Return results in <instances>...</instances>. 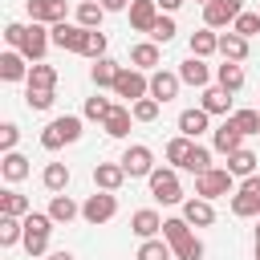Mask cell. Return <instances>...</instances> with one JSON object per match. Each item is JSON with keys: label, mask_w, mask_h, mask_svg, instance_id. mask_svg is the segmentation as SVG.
Wrapping results in <instances>:
<instances>
[{"label": "cell", "mask_w": 260, "mask_h": 260, "mask_svg": "<svg viewBox=\"0 0 260 260\" xmlns=\"http://www.w3.org/2000/svg\"><path fill=\"white\" fill-rule=\"evenodd\" d=\"M162 240L171 244L175 260H203V244L191 236V223L179 215V219H162Z\"/></svg>", "instance_id": "6da1fadb"}, {"label": "cell", "mask_w": 260, "mask_h": 260, "mask_svg": "<svg viewBox=\"0 0 260 260\" xmlns=\"http://www.w3.org/2000/svg\"><path fill=\"white\" fill-rule=\"evenodd\" d=\"M49 232H53V215L49 211H28L24 215V252L28 256H45V248H49Z\"/></svg>", "instance_id": "7a4b0ae2"}, {"label": "cell", "mask_w": 260, "mask_h": 260, "mask_svg": "<svg viewBox=\"0 0 260 260\" xmlns=\"http://www.w3.org/2000/svg\"><path fill=\"white\" fill-rule=\"evenodd\" d=\"M81 138V118H73V114H65V118H53L45 130H41V146L45 150H57V146H65V142H77Z\"/></svg>", "instance_id": "3957f363"}, {"label": "cell", "mask_w": 260, "mask_h": 260, "mask_svg": "<svg viewBox=\"0 0 260 260\" xmlns=\"http://www.w3.org/2000/svg\"><path fill=\"white\" fill-rule=\"evenodd\" d=\"M232 171L228 167H211V171H203V175H195V195L199 199H215V195H228L232 191Z\"/></svg>", "instance_id": "277c9868"}, {"label": "cell", "mask_w": 260, "mask_h": 260, "mask_svg": "<svg viewBox=\"0 0 260 260\" xmlns=\"http://www.w3.org/2000/svg\"><path fill=\"white\" fill-rule=\"evenodd\" d=\"M81 215H85V223H110L114 215H118V199H114V191H98V195H89L85 203H81Z\"/></svg>", "instance_id": "5b68a950"}, {"label": "cell", "mask_w": 260, "mask_h": 260, "mask_svg": "<svg viewBox=\"0 0 260 260\" xmlns=\"http://www.w3.org/2000/svg\"><path fill=\"white\" fill-rule=\"evenodd\" d=\"M49 37H53V45H57V49H65V53H85L89 28H81V24H69V20H61V24H53V28H49Z\"/></svg>", "instance_id": "8992f818"}, {"label": "cell", "mask_w": 260, "mask_h": 260, "mask_svg": "<svg viewBox=\"0 0 260 260\" xmlns=\"http://www.w3.org/2000/svg\"><path fill=\"white\" fill-rule=\"evenodd\" d=\"M114 93L126 98V102H142V98L150 93V77H146L142 69H122L118 81H114Z\"/></svg>", "instance_id": "52a82bcc"}, {"label": "cell", "mask_w": 260, "mask_h": 260, "mask_svg": "<svg viewBox=\"0 0 260 260\" xmlns=\"http://www.w3.org/2000/svg\"><path fill=\"white\" fill-rule=\"evenodd\" d=\"M240 12H244V0H211V4H203V24L207 28H228V24H236Z\"/></svg>", "instance_id": "ba28073f"}, {"label": "cell", "mask_w": 260, "mask_h": 260, "mask_svg": "<svg viewBox=\"0 0 260 260\" xmlns=\"http://www.w3.org/2000/svg\"><path fill=\"white\" fill-rule=\"evenodd\" d=\"M150 195L158 199V203H179L183 199V187H179V175L171 171V167H154V175H150Z\"/></svg>", "instance_id": "9c48e42d"}, {"label": "cell", "mask_w": 260, "mask_h": 260, "mask_svg": "<svg viewBox=\"0 0 260 260\" xmlns=\"http://www.w3.org/2000/svg\"><path fill=\"white\" fill-rule=\"evenodd\" d=\"M122 171H126L130 179H150V175H154V154H150V146H126Z\"/></svg>", "instance_id": "30bf717a"}, {"label": "cell", "mask_w": 260, "mask_h": 260, "mask_svg": "<svg viewBox=\"0 0 260 260\" xmlns=\"http://www.w3.org/2000/svg\"><path fill=\"white\" fill-rule=\"evenodd\" d=\"M49 45H53L49 28H45V24H28V28H24V41H20V49H16V53H24V57L37 65V61L45 57V49H49Z\"/></svg>", "instance_id": "8fae6325"}, {"label": "cell", "mask_w": 260, "mask_h": 260, "mask_svg": "<svg viewBox=\"0 0 260 260\" xmlns=\"http://www.w3.org/2000/svg\"><path fill=\"white\" fill-rule=\"evenodd\" d=\"M28 16H32V24H61L69 16V4L65 0H28Z\"/></svg>", "instance_id": "7c38bea8"}, {"label": "cell", "mask_w": 260, "mask_h": 260, "mask_svg": "<svg viewBox=\"0 0 260 260\" xmlns=\"http://www.w3.org/2000/svg\"><path fill=\"white\" fill-rule=\"evenodd\" d=\"M158 4L154 0H134L130 4V24L138 28V32H154V24H158Z\"/></svg>", "instance_id": "4fadbf2b"}, {"label": "cell", "mask_w": 260, "mask_h": 260, "mask_svg": "<svg viewBox=\"0 0 260 260\" xmlns=\"http://www.w3.org/2000/svg\"><path fill=\"white\" fill-rule=\"evenodd\" d=\"M183 219L191 223V228H211L215 223V207H211V199H187L183 203Z\"/></svg>", "instance_id": "5bb4252c"}, {"label": "cell", "mask_w": 260, "mask_h": 260, "mask_svg": "<svg viewBox=\"0 0 260 260\" xmlns=\"http://www.w3.org/2000/svg\"><path fill=\"white\" fill-rule=\"evenodd\" d=\"M24 61H28V57L16 53V49L0 53V77H4V81H28V69H32V65H24Z\"/></svg>", "instance_id": "9a60e30c"}, {"label": "cell", "mask_w": 260, "mask_h": 260, "mask_svg": "<svg viewBox=\"0 0 260 260\" xmlns=\"http://www.w3.org/2000/svg\"><path fill=\"white\" fill-rule=\"evenodd\" d=\"M179 93V73H167V69H154L150 73V98L162 106V102H171Z\"/></svg>", "instance_id": "2e32d148"}, {"label": "cell", "mask_w": 260, "mask_h": 260, "mask_svg": "<svg viewBox=\"0 0 260 260\" xmlns=\"http://www.w3.org/2000/svg\"><path fill=\"white\" fill-rule=\"evenodd\" d=\"M215 150H223V154H236V150H244V134H240V126L228 118L223 126H215Z\"/></svg>", "instance_id": "e0dca14e"}, {"label": "cell", "mask_w": 260, "mask_h": 260, "mask_svg": "<svg viewBox=\"0 0 260 260\" xmlns=\"http://www.w3.org/2000/svg\"><path fill=\"white\" fill-rule=\"evenodd\" d=\"M93 183H98V191H118V187L126 183L122 162H98V167H93Z\"/></svg>", "instance_id": "ac0fdd59"}, {"label": "cell", "mask_w": 260, "mask_h": 260, "mask_svg": "<svg viewBox=\"0 0 260 260\" xmlns=\"http://www.w3.org/2000/svg\"><path fill=\"white\" fill-rule=\"evenodd\" d=\"M130 232H134V236H142V240H154V236L162 232V219H158V211H150V207L134 211V215H130Z\"/></svg>", "instance_id": "d6986e66"}, {"label": "cell", "mask_w": 260, "mask_h": 260, "mask_svg": "<svg viewBox=\"0 0 260 260\" xmlns=\"http://www.w3.org/2000/svg\"><path fill=\"white\" fill-rule=\"evenodd\" d=\"M179 81H187V85H195V89H203V85L211 81V69L203 65V57H187V61L179 65Z\"/></svg>", "instance_id": "ffe728a7"}, {"label": "cell", "mask_w": 260, "mask_h": 260, "mask_svg": "<svg viewBox=\"0 0 260 260\" xmlns=\"http://www.w3.org/2000/svg\"><path fill=\"white\" fill-rule=\"evenodd\" d=\"M207 118H211L207 110H183V114H179V130H183V138L195 142V138L207 130Z\"/></svg>", "instance_id": "44dd1931"}, {"label": "cell", "mask_w": 260, "mask_h": 260, "mask_svg": "<svg viewBox=\"0 0 260 260\" xmlns=\"http://www.w3.org/2000/svg\"><path fill=\"white\" fill-rule=\"evenodd\" d=\"M199 110H207V114H228V110H232V93H228L223 85H211V89H203Z\"/></svg>", "instance_id": "7402d4cb"}, {"label": "cell", "mask_w": 260, "mask_h": 260, "mask_svg": "<svg viewBox=\"0 0 260 260\" xmlns=\"http://www.w3.org/2000/svg\"><path fill=\"white\" fill-rule=\"evenodd\" d=\"M118 73H122V65H114L110 57H102V61H93V69H89V77H93V85L98 89H114V81H118Z\"/></svg>", "instance_id": "603a6c76"}, {"label": "cell", "mask_w": 260, "mask_h": 260, "mask_svg": "<svg viewBox=\"0 0 260 260\" xmlns=\"http://www.w3.org/2000/svg\"><path fill=\"white\" fill-rule=\"evenodd\" d=\"M130 122H134V114H130L126 106H114V114H110L102 126H106L110 138H126V134H130Z\"/></svg>", "instance_id": "cb8c5ba5"}, {"label": "cell", "mask_w": 260, "mask_h": 260, "mask_svg": "<svg viewBox=\"0 0 260 260\" xmlns=\"http://www.w3.org/2000/svg\"><path fill=\"white\" fill-rule=\"evenodd\" d=\"M32 211V203H28V195H20V191H0V215H28Z\"/></svg>", "instance_id": "d4e9b609"}, {"label": "cell", "mask_w": 260, "mask_h": 260, "mask_svg": "<svg viewBox=\"0 0 260 260\" xmlns=\"http://www.w3.org/2000/svg\"><path fill=\"white\" fill-rule=\"evenodd\" d=\"M24 240V219L20 215H0V248H12Z\"/></svg>", "instance_id": "484cf974"}, {"label": "cell", "mask_w": 260, "mask_h": 260, "mask_svg": "<svg viewBox=\"0 0 260 260\" xmlns=\"http://www.w3.org/2000/svg\"><path fill=\"white\" fill-rule=\"evenodd\" d=\"M211 53H219V37L211 28L191 32V57H211Z\"/></svg>", "instance_id": "4316f807"}, {"label": "cell", "mask_w": 260, "mask_h": 260, "mask_svg": "<svg viewBox=\"0 0 260 260\" xmlns=\"http://www.w3.org/2000/svg\"><path fill=\"white\" fill-rule=\"evenodd\" d=\"M219 53H223V61H236V65H240V61L248 57V41L236 37V32H223V37H219Z\"/></svg>", "instance_id": "83f0119b"}, {"label": "cell", "mask_w": 260, "mask_h": 260, "mask_svg": "<svg viewBox=\"0 0 260 260\" xmlns=\"http://www.w3.org/2000/svg\"><path fill=\"white\" fill-rule=\"evenodd\" d=\"M41 183H45L53 195H61V191L69 187V167H65V162H49L45 175H41Z\"/></svg>", "instance_id": "f1b7e54d"}, {"label": "cell", "mask_w": 260, "mask_h": 260, "mask_svg": "<svg viewBox=\"0 0 260 260\" xmlns=\"http://www.w3.org/2000/svg\"><path fill=\"white\" fill-rule=\"evenodd\" d=\"M102 16H106V8L98 0H81L77 4V24L81 28H102Z\"/></svg>", "instance_id": "f546056e"}, {"label": "cell", "mask_w": 260, "mask_h": 260, "mask_svg": "<svg viewBox=\"0 0 260 260\" xmlns=\"http://www.w3.org/2000/svg\"><path fill=\"white\" fill-rule=\"evenodd\" d=\"M130 61H134V69H154V65H158V45H154V41L134 45V49H130Z\"/></svg>", "instance_id": "4dcf8cb0"}, {"label": "cell", "mask_w": 260, "mask_h": 260, "mask_svg": "<svg viewBox=\"0 0 260 260\" xmlns=\"http://www.w3.org/2000/svg\"><path fill=\"white\" fill-rule=\"evenodd\" d=\"M53 85H57V69L45 65V61H37L28 69V89H53Z\"/></svg>", "instance_id": "1f68e13d"}, {"label": "cell", "mask_w": 260, "mask_h": 260, "mask_svg": "<svg viewBox=\"0 0 260 260\" xmlns=\"http://www.w3.org/2000/svg\"><path fill=\"white\" fill-rule=\"evenodd\" d=\"M0 171H4V179H8V183H20V179L28 175V158H24V154H16V150H8V154H4V162H0Z\"/></svg>", "instance_id": "d6a6232c"}, {"label": "cell", "mask_w": 260, "mask_h": 260, "mask_svg": "<svg viewBox=\"0 0 260 260\" xmlns=\"http://www.w3.org/2000/svg\"><path fill=\"white\" fill-rule=\"evenodd\" d=\"M49 215H53V223H69L73 215H81V207H77L69 195H53V203H49Z\"/></svg>", "instance_id": "836d02e7"}, {"label": "cell", "mask_w": 260, "mask_h": 260, "mask_svg": "<svg viewBox=\"0 0 260 260\" xmlns=\"http://www.w3.org/2000/svg\"><path fill=\"white\" fill-rule=\"evenodd\" d=\"M215 77H219V85H223L228 93H236V89L244 85V69H240L236 61H223V65L215 69Z\"/></svg>", "instance_id": "e575fe53"}, {"label": "cell", "mask_w": 260, "mask_h": 260, "mask_svg": "<svg viewBox=\"0 0 260 260\" xmlns=\"http://www.w3.org/2000/svg\"><path fill=\"white\" fill-rule=\"evenodd\" d=\"M228 171L240 175V179L256 175V154H252V150H236V154H228Z\"/></svg>", "instance_id": "d590c367"}, {"label": "cell", "mask_w": 260, "mask_h": 260, "mask_svg": "<svg viewBox=\"0 0 260 260\" xmlns=\"http://www.w3.org/2000/svg\"><path fill=\"white\" fill-rule=\"evenodd\" d=\"M232 215H240V219H248V215H260V195L236 191V195H232Z\"/></svg>", "instance_id": "8d00e7d4"}, {"label": "cell", "mask_w": 260, "mask_h": 260, "mask_svg": "<svg viewBox=\"0 0 260 260\" xmlns=\"http://www.w3.org/2000/svg\"><path fill=\"white\" fill-rule=\"evenodd\" d=\"M183 171H191V175H203V171H211V150L207 146H191V154H187V162H183Z\"/></svg>", "instance_id": "74e56055"}, {"label": "cell", "mask_w": 260, "mask_h": 260, "mask_svg": "<svg viewBox=\"0 0 260 260\" xmlns=\"http://www.w3.org/2000/svg\"><path fill=\"white\" fill-rule=\"evenodd\" d=\"M171 256L175 252L167 240H142V248H138V260H171Z\"/></svg>", "instance_id": "f35d334b"}, {"label": "cell", "mask_w": 260, "mask_h": 260, "mask_svg": "<svg viewBox=\"0 0 260 260\" xmlns=\"http://www.w3.org/2000/svg\"><path fill=\"white\" fill-rule=\"evenodd\" d=\"M191 146H195V142H191V138H183V134H179V138H171V142H167V162L183 167V162H187V154H191Z\"/></svg>", "instance_id": "ab89813d"}, {"label": "cell", "mask_w": 260, "mask_h": 260, "mask_svg": "<svg viewBox=\"0 0 260 260\" xmlns=\"http://www.w3.org/2000/svg\"><path fill=\"white\" fill-rule=\"evenodd\" d=\"M232 32H236V37H244V41H248V37H256V32H260V12H240V16H236V24H232Z\"/></svg>", "instance_id": "60d3db41"}, {"label": "cell", "mask_w": 260, "mask_h": 260, "mask_svg": "<svg viewBox=\"0 0 260 260\" xmlns=\"http://www.w3.org/2000/svg\"><path fill=\"white\" fill-rule=\"evenodd\" d=\"M232 122L240 126V134L248 138V134H260V110H236L232 114Z\"/></svg>", "instance_id": "b9f144b4"}, {"label": "cell", "mask_w": 260, "mask_h": 260, "mask_svg": "<svg viewBox=\"0 0 260 260\" xmlns=\"http://www.w3.org/2000/svg\"><path fill=\"white\" fill-rule=\"evenodd\" d=\"M110 114H114L110 98H85V118H89V122H106Z\"/></svg>", "instance_id": "7bdbcfd3"}, {"label": "cell", "mask_w": 260, "mask_h": 260, "mask_svg": "<svg viewBox=\"0 0 260 260\" xmlns=\"http://www.w3.org/2000/svg\"><path fill=\"white\" fill-rule=\"evenodd\" d=\"M81 57H93V61L106 57V32L102 28H89V41H85V53Z\"/></svg>", "instance_id": "ee69618b"}, {"label": "cell", "mask_w": 260, "mask_h": 260, "mask_svg": "<svg viewBox=\"0 0 260 260\" xmlns=\"http://www.w3.org/2000/svg\"><path fill=\"white\" fill-rule=\"evenodd\" d=\"M130 114H134V122H154L158 118V102L154 98H142V102H134Z\"/></svg>", "instance_id": "f6af8a7d"}, {"label": "cell", "mask_w": 260, "mask_h": 260, "mask_svg": "<svg viewBox=\"0 0 260 260\" xmlns=\"http://www.w3.org/2000/svg\"><path fill=\"white\" fill-rule=\"evenodd\" d=\"M171 37H175V20H171V16H158V24H154L150 41H154V45H167Z\"/></svg>", "instance_id": "bcb514c9"}, {"label": "cell", "mask_w": 260, "mask_h": 260, "mask_svg": "<svg viewBox=\"0 0 260 260\" xmlns=\"http://www.w3.org/2000/svg\"><path fill=\"white\" fill-rule=\"evenodd\" d=\"M24 102H28V110H49L53 106V89H28Z\"/></svg>", "instance_id": "7dc6e473"}, {"label": "cell", "mask_w": 260, "mask_h": 260, "mask_svg": "<svg viewBox=\"0 0 260 260\" xmlns=\"http://www.w3.org/2000/svg\"><path fill=\"white\" fill-rule=\"evenodd\" d=\"M16 138H20V130H16V126H12V122H4V126H0V150H4V154H8V150H12V146H16Z\"/></svg>", "instance_id": "c3c4849f"}, {"label": "cell", "mask_w": 260, "mask_h": 260, "mask_svg": "<svg viewBox=\"0 0 260 260\" xmlns=\"http://www.w3.org/2000/svg\"><path fill=\"white\" fill-rule=\"evenodd\" d=\"M24 28H28V24H8V28H4V41H8L12 49H20V41H24Z\"/></svg>", "instance_id": "681fc988"}, {"label": "cell", "mask_w": 260, "mask_h": 260, "mask_svg": "<svg viewBox=\"0 0 260 260\" xmlns=\"http://www.w3.org/2000/svg\"><path fill=\"white\" fill-rule=\"evenodd\" d=\"M98 4H102L106 12H122V8H126V4H134V0H98Z\"/></svg>", "instance_id": "f907efd6"}, {"label": "cell", "mask_w": 260, "mask_h": 260, "mask_svg": "<svg viewBox=\"0 0 260 260\" xmlns=\"http://www.w3.org/2000/svg\"><path fill=\"white\" fill-rule=\"evenodd\" d=\"M162 12H175V8H183V0H154Z\"/></svg>", "instance_id": "816d5d0a"}, {"label": "cell", "mask_w": 260, "mask_h": 260, "mask_svg": "<svg viewBox=\"0 0 260 260\" xmlns=\"http://www.w3.org/2000/svg\"><path fill=\"white\" fill-rule=\"evenodd\" d=\"M49 260H73V256H69V252H53Z\"/></svg>", "instance_id": "f5cc1de1"}, {"label": "cell", "mask_w": 260, "mask_h": 260, "mask_svg": "<svg viewBox=\"0 0 260 260\" xmlns=\"http://www.w3.org/2000/svg\"><path fill=\"white\" fill-rule=\"evenodd\" d=\"M256 260H260V228H256Z\"/></svg>", "instance_id": "db71d44e"}, {"label": "cell", "mask_w": 260, "mask_h": 260, "mask_svg": "<svg viewBox=\"0 0 260 260\" xmlns=\"http://www.w3.org/2000/svg\"><path fill=\"white\" fill-rule=\"evenodd\" d=\"M199 4H211V0H199Z\"/></svg>", "instance_id": "11a10c76"}]
</instances>
